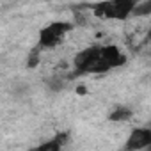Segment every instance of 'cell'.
Wrapping results in <instances>:
<instances>
[{
    "label": "cell",
    "mask_w": 151,
    "mask_h": 151,
    "mask_svg": "<svg viewBox=\"0 0 151 151\" xmlns=\"http://www.w3.org/2000/svg\"><path fill=\"white\" fill-rule=\"evenodd\" d=\"M62 86H64V80H60V78H55V80L50 82V87H52L53 91H60Z\"/></svg>",
    "instance_id": "10"
},
{
    "label": "cell",
    "mask_w": 151,
    "mask_h": 151,
    "mask_svg": "<svg viewBox=\"0 0 151 151\" xmlns=\"http://www.w3.org/2000/svg\"><path fill=\"white\" fill-rule=\"evenodd\" d=\"M77 93L78 94H86V87H77Z\"/></svg>",
    "instance_id": "11"
},
{
    "label": "cell",
    "mask_w": 151,
    "mask_h": 151,
    "mask_svg": "<svg viewBox=\"0 0 151 151\" xmlns=\"http://www.w3.org/2000/svg\"><path fill=\"white\" fill-rule=\"evenodd\" d=\"M71 27L73 25L68 23V22H53V23H50L48 27H45L39 32V46H43V48L57 46L62 41V37L66 36V32L71 30Z\"/></svg>",
    "instance_id": "2"
},
{
    "label": "cell",
    "mask_w": 151,
    "mask_h": 151,
    "mask_svg": "<svg viewBox=\"0 0 151 151\" xmlns=\"http://www.w3.org/2000/svg\"><path fill=\"white\" fill-rule=\"evenodd\" d=\"M37 151H60V146L55 140H50V142H45V144L37 146Z\"/></svg>",
    "instance_id": "8"
},
{
    "label": "cell",
    "mask_w": 151,
    "mask_h": 151,
    "mask_svg": "<svg viewBox=\"0 0 151 151\" xmlns=\"http://www.w3.org/2000/svg\"><path fill=\"white\" fill-rule=\"evenodd\" d=\"M100 57H101V60H105V62L110 66V69H112V68H116V66L124 64V60H126V59H124V55H123L116 46H112V45L100 48Z\"/></svg>",
    "instance_id": "5"
},
{
    "label": "cell",
    "mask_w": 151,
    "mask_h": 151,
    "mask_svg": "<svg viewBox=\"0 0 151 151\" xmlns=\"http://www.w3.org/2000/svg\"><path fill=\"white\" fill-rule=\"evenodd\" d=\"M37 64H39V48H34V50L30 52L29 59H27V66H29V68H36Z\"/></svg>",
    "instance_id": "7"
},
{
    "label": "cell",
    "mask_w": 151,
    "mask_h": 151,
    "mask_svg": "<svg viewBox=\"0 0 151 151\" xmlns=\"http://www.w3.org/2000/svg\"><path fill=\"white\" fill-rule=\"evenodd\" d=\"M30 151H37V147H34V149H30Z\"/></svg>",
    "instance_id": "12"
},
{
    "label": "cell",
    "mask_w": 151,
    "mask_h": 151,
    "mask_svg": "<svg viewBox=\"0 0 151 151\" xmlns=\"http://www.w3.org/2000/svg\"><path fill=\"white\" fill-rule=\"evenodd\" d=\"M98 57H100V48L98 46H91V48L82 50L75 57V69H77V73H87L89 68L98 60Z\"/></svg>",
    "instance_id": "4"
},
{
    "label": "cell",
    "mask_w": 151,
    "mask_h": 151,
    "mask_svg": "<svg viewBox=\"0 0 151 151\" xmlns=\"http://www.w3.org/2000/svg\"><path fill=\"white\" fill-rule=\"evenodd\" d=\"M151 11V2H144V4H137L132 14H147Z\"/></svg>",
    "instance_id": "9"
},
{
    "label": "cell",
    "mask_w": 151,
    "mask_h": 151,
    "mask_svg": "<svg viewBox=\"0 0 151 151\" xmlns=\"http://www.w3.org/2000/svg\"><path fill=\"white\" fill-rule=\"evenodd\" d=\"M149 144H151V130L149 128H135L126 140V149L128 151H142Z\"/></svg>",
    "instance_id": "3"
},
{
    "label": "cell",
    "mask_w": 151,
    "mask_h": 151,
    "mask_svg": "<svg viewBox=\"0 0 151 151\" xmlns=\"http://www.w3.org/2000/svg\"><path fill=\"white\" fill-rule=\"evenodd\" d=\"M130 117H132V110H130L128 107H119V109H116V110L109 116L110 121H126V119H130Z\"/></svg>",
    "instance_id": "6"
},
{
    "label": "cell",
    "mask_w": 151,
    "mask_h": 151,
    "mask_svg": "<svg viewBox=\"0 0 151 151\" xmlns=\"http://www.w3.org/2000/svg\"><path fill=\"white\" fill-rule=\"evenodd\" d=\"M133 0H112V2H101L96 6H91L94 14L100 18H110V20H124L130 16L135 9Z\"/></svg>",
    "instance_id": "1"
}]
</instances>
